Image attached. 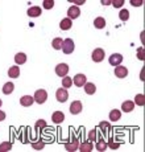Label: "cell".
<instances>
[{
	"mask_svg": "<svg viewBox=\"0 0 145 152\" xmlns=\"http://www.w3.org/2000/svg\"><path fill=\"white\" fill-rule=\"evenodd\" d=\"M74 49H75V45H74V41H72L71 39L63 40L62 48H61V50H62L63 53H65V54H71L72 52H74Z\"/></svg>",
	"mask_w": 145,
	"mask_h": 152,
	"instance_id": "1",
	"label": "cell"
},
{
	"mask_svg": "<svg viewBox=\"0 0 145 152\" xmlns=\"http://www.w3.org/2000/svg\"><path fill=\"white\" fill-rule=\"evenodd\" d=\"M33 98H34V102H37L38 104H42V103H45L46 99H48V93H46V90L40 89L34 93Z\"/></svg>",
	"mask_w": 145,
	"mask_h": 152,
	"instance_id": "2",
	"label": "cell"
},
{
	"mask_svg": "<svg viewBox=\"0 0 145 152\" xmlns=\"http://www.w3.org/2000/svg\"><path fill=\"white\" fill-rule=\"evenodd\" d=\"M79 147V140L77 138H72L70 142H65V150L67 152H74Z\"/></svg>",
	"mask_w": 145,
	"mask_h": 152,
	"instance_id": "3",
	"label": "cell"
},
{
	"mask_svg": "<svg viewBox=\"0 0 145 152\" xmlns=\"http://www.w3.org/2000/svg\"><path fill=\"white\" fill-rule=\"evenodd\" d=\"M69 73V65L67 64H58L56 66V74L58 77H66Z\"/></svg>",
	"mask_w": 145,
	"mask_h": 152,
	"instance_id": "4",
	"label": "cell"
},
{
	"mask_svg": "<svg viewBox=\"0 0 145 152\" xmlns=\"http://www.w3.org/2000/svg\"><path fill=\"white\" fill-rule=\"evenodd\" d=\"M56 98L58 102H61V103H63V102L67 101L69 98V93L66 89H63V87H61V89H58L56 91Z\"/></svg>",
	"mask_w": 145,
	"mask_h": 152,
	"instance_id": "5",
	"label": "cell"
},
{
	"mask_svg": "<svg viewBox=\"0 0 145 152\" xmlns=\"http://www.w3.org/2000/svg\"><path fill=\"white\" fill-rule=\"evenodd\" d=\"M87 82V77L85 74H82V73H79V74L74 75V80H72V83L75 85V86L78 87H82L85 86V83Z\"/></svg>",
	"mask_w": 145,
	"mask_h": 152,
	"instance_id": "6",
	"label": "cell"
},
{
	"mask_svg": "<svg viewBox=\"0 0 145 152\" xmlns=\"http://www.w3.org/2000/svg\"><path fill=\"white\" fill-rule=\"evenodd\" d=\"M79 15H80V10H79V7H77V5H71V7L67 10V19H70V20L78 19Z\"/></svg>",
	"mask_w": 145,
	"mask_h": 152,
	"instance_id": "7",
	"label": "cell"
},
{
	"mask_svg": "<svg viewBox=\"0 0 145 152\" xmlns=\"http://www.w3.org/2000/svg\"><path fill=\"white\" fill-rule=\"evenodd\" d=\"M91 58H92L94 62H102V61L104 60V50L103 49H100V48L95 49V50L92 52V54H91Z\"/></svg>",
	"mask_w": 145,
	"mask_h": 152,
	"instance_id": "8",
	"label": "cell"
},
{
	"mask_svg": "<svg viewBox=\"0 0 145 152\" xmlns=\"http://www.w3.org/2000/svg\"><path fill=\"white\" fill-rule=\"evenodd\" d=\"M108 62H109V65H112V66H119L123 62V56L119 53H114L112 56H109Z\"/></svg>",
	"mask_w": 145,
	"mask_h": 152,
	"instance_id": "9",
	"label": "cell"
},
{
	"mask_svg": "<svg viewBox=\"0 0 145 152\" xmlns=\"http://www.w3.org/2000/svg\"><path fill=\"white\" fill-rule=\"evenodd\" d=\"M115 75L117 78H125L127 75H128V69L125 68V66H115Z\"/></svg>",
	"mask_w": 145,
	"mask_h": 152,
	"instance_id": "10",
	"label": "cell"
},
{
	"mask_svg": "<svg viewBox=\"0 0 145 152\" xmlns=\"http://www.w3.org/2000/svg\"><path fill=\"white\" fill-rule=\"evenodd\" d=\"M80 111H82V102L74 101L70 104V113L72 114V115H77V114H79Z\"/></svg>",
	"mask_w": 145,
	"mask_h": 152,
	"instance_id": "11",
	"label": "cell"
},
{
	"mask_svg": "<svg viewBox=\"0 0 145 152\" xmlns=\"http://www.w3.org/2000/svg\"><path fill=\"white\" fill-rule=\"evenodd\" d=\"M20 103L24 107H30L34 103V98L32 95H24V97L20 98Z\"/></svg>",
	"mask_w": 145,
	"mask_h": 152,
	"instance_id": "12",
	"label": "cell"
},
{
	"mask_svg": "<svg viewBox=\"0 0 145 152\" xmlns=\"http://www.w3.org/2000/svg\"><path fill=\"white\" fill-rule=\"evenodd\" d=\"M63 119H65V114H63L62 111H56V113H53V115H51V121L56 124L62 123Z\"/></svg>",
	"mask_w": 145,
	"mask_h": 152,
	"instance_id": "13",
	"label": "cell"
},
{
	"mask_svg": "<svg viewBox=\"0 0 145 152\" xmlns=\"http://www.w3.org/2000/svg\"><path fill=\"white\" fill-rule=\"evenodd\" d=\"M78 148L82 152H91L94 150V144H92V142H83V143H80Z\"/></svg>",
	"mask_w": 145,
	"mask_h": 152,
	"instance_id": "14",
	"label": "cell"
},
{
	"mask_svg": "<svg viewBox=\"0 0 145 152\" xmlns=\"http://www.w3.org/2000/svg\"><path fill=\"white\" fill-rule=\"evenodd\" d=\"M72 27V21L70 19H63V20H61V23H59V28L62 29V31H69Z\"/></svg>",
	"mask_w": 145,
	"mask_h": 152,
	"instance_id": "15",
	"label": "cell"
},
{
	"mask_svg": "<svg viewBox=\"0 0 145 152\" xmlns=\"http://www.w3.org/2000/svg\"><path fill=\"white\" fill-rule=\"evenodd\" d=\"M27 13H28V16H30V17H38L40 15H41V8L37 7V5H34V7L29 8Z\"/></svg>",
	"mask_w": 145,
	"mask_h": 152,
	"instance_id": "16",
	"label": "cell"
},
{
	"mask_svg": "<svg viewBox=\"0 0 145 152\" xmlns=\"http://www.w3.org/2000/svg\"><path fill=\"white\" fill-rule=\"evenodd\" d=\"M133 109H135V103L132 101H125L121 104V110L124 113H130V111H133Z\"/></svg>",
	"mask_w": 145,
	"mask_h": 152,
	"instance_id": "17",
	"label": "cell"
},
{
	"mask_svg": "<svg viewBox=\"0 0 145 152\" xmlns=\"http://www.w3.org/2000/svg\"><path fill=\"white\" fill-rule=\"evenodd\" d=\"M14 62L17 64V65H24L25 62H27V54L25 53H17L14 56Z\"/></svg>",
	"mask_w": 145,
	"mask_h": 152,
	"instance_id": "18",
	"label": "cell"
},
{
	"mask_svg": "<svg viewBox=\"0 0 145 152\" xmlns=\"http://www.w3.org/2000/svg\"><path fill=\"white\" fill-rule=\"evenodd\" d=\"M8 75H9L11 78H19V75H20V68L17 65L11 66L9 70H8Z\"/></svg>",
	"mask_w": 145,
	"mask_h": 152,
	"instance_id": "19",
	"label": "cell"
},
{
	"mask_svg": "<svg viewBox=\"0 0 145 152\" xmlns=\"http://www.w3.org/2000/svg\"><path fill=\"white\" fill-rule=\"evenodd\" d=\"M95 91H96V87H95L94 83H91V82H86L85 83V93L86 94L92 95V94H95Z\"/></svg>",
	"mask_w": 145,
	"mask_h": 152,
	"instance_id": "20",
	"label": "cell"
},
{
	"mask_svg": "<svg viewBox=\"0 0 145 152\" xmlns=\"http://www.w3.org/2000/svg\"><path fill=\"white\" fill-rule=\"evenodd\" d=\"M94 25L96 29H103L106 27V19H104V17H96V19L94 20Z\"/></svg>",
	"mask_w": 145,
	"mask_h": 152,
	"instance_id": "21",
	"label": "cell"
},
{
	"mask_svg": "<svg viewBox=\"0 0 145 152\" xmlns=\"http://www.w3.org/2000/svg\"><path fill=\"white\" fill-rule=\"evenodd\" d=\"M95 148H96V151H99V152H104L107 148H108V145H107L106 140L100 139L99 142H96V144H95Z\"/></svg>",
	"mask_w": 145,
	"mask_h": 152,
	"instance_id": "22",
	"label": "cell"
},
{
	"mask_svg": "<svg viewBox=\"0 0 145 152\" xmlns=\"http://www.w3.org/2000/svg\"><path fill=\"white\" fill-rule=\"evenodd\" d=\"M119 119H121V113L119 110H112L109 113V121L111 122H117Z\"/></svg>",
	"mask_w": 145,
	"mask_h": 152,
	"instance_id": "23",
	"label": "cell"
},
{
	"mask_svg": "<svg viewBox=\"0 0 145 152\" xmlns=\"http://www.w3.org/2000/svg\"><path fill=\"white\" fill-rule=\"evenodd\" d=\"M13 90H14V85L12 82H7V83H4V86H3V93L7 95H9Z\"/></svg>",
	"mask_w": 145,
	"mask_h": 152,
	"instance_id": "24",
	"label": "cell"
},
{
	"mask_svg": "<svg viewBox=\"0 0 145 152\" xmlns=\"http://www.w3.org/2000/svg\"><path fill=\"white\" fill-rule=\"evenodd\" d=\"M62 42H63V40L61 39V37H57V39H54L53 41H51V45H53V48L56 49V50H61V48H62Z\"/></svg>",
	"mask_w": 145,
	"mask_h": 152,
	"instance_id": "25",
	"label": "cell"
},
{
	"mask_svg": "<svg viewBox=\"0 0 145 152\" xmlns=\"http://www.w3.org/2000/svg\"><path fill=\"white\" fill-rule=\"evenodd\" d=\"M12 150V143L11 142H3L0 144V152H8Z\"/></svg>",
	"mask_w": 145,
	"mask_h": 152,
	"instance_id": "26",
	"label": "cell"
},
{
	"mask_svg": "<svg viewBox=\"0 0 145 152\" xmlns=\"http://www.w3.org/2000/svg\"><path fill=\"white\" fill-rule=\"evenodd\" d=\"M71 85H72V78L71 77H63L62 78V86H63V89H67V87H71Z\"/></svg>",
	"mask_w": 145,
	"mask_h": 152,
	"instance_id": "27",
	"label": "cell"
},
{
	"mask_svg": "<svg viewBox=\"0 0 145 152\" xmlns=\"http://www.w3.org/2000/svg\"><path fill=\"white\" fill-rule=\"evenodd\" d=\"M133 103H136L137 106H144L145 104V97L143 94H137L135 97V102H133Z\"/></svg>",
	"mask_w": 145,
	"mask_h": 152,
	"instance_id": "28",
	"label": "cell"
},
{
	"mask_svg": "<svg viewBox=\"0 0 145 152\" xmlns=\"http://www.w3.org/2000/svg\"><path fill=\"white\" fill-rule=\"evenodd\" d=\"M119 19H120L121 21H127V20L129 19V11L128 10H121L120 13H119Z\"/></svg>",
	"mask_w": 145,
	"mask_h": 152,
	"instance_id": "29",
	"label": "cell"
},
{
	"mask_svg": "<svg viewBox=\"0 0 145 152\" xmlns=\"http://www.w3.org/2000/svg\"><path fill=\"white\" fill-rule=\"evenodd\" d=\"M44 147H45V142H42V140H38V142L32 143V148H34V150H37V151L42 150Z\"/></svg>",
	"mask_w": 145,
	"mask_h": 152,
	"instance_id": "30",
	"label": "cell"
},
{
	"mask_svg": "<svg viewBox=\"0 0 145 152\" xmlns=\"http://www.w3.org/2000/svg\"><path fill=\"white\" fill-rule=\"evenodd\" d=\"M42 7L45 8V10H51V8L54 7V0H44Z\"/></svg>",
	"mask_w": 145,
	"mask_h": 152,
	"instance_id": "31",
	"label": "cell"
},
{
	"mask_svg": "<svg viewBox=\"0 0 145 152\" xmlns=\"http://www.w3.org/2000/svg\"><path fill=\"white\" fill-rule=\"evenodd\" d=\"M96 136H98L96 130L94 128V130H91V131L88 132V142H92V143H94V142H95V139H96Z\"/></svg>",
	"mask_w": 145,
	"mask_h": 152,
	"instance_id": "32",
	"label": "cell"
},
{
	"mask_svg": "<svg viewBox=\"0 0 145 152\" xmlns=\"http://www.w3.org/2000/svg\"><path fill=\"white\" fill-rule=\"evenodd\" d=\"M34 127H36V128H44V127H46V122L44 121V119H38V121L36 122V124H34Z\"/></svg>",
	"mask_w": 145,
	"mask_h": 152,
	"instance_id": "33",
	"label": "cell"
},
{
	"mask_svg": "<svg viewBox=\"0 0 145 152\" xmlns=\"http://www.w3.org/2000/svg\"><path fill=\"white\" fill-rule=\"evenodd\" d=\"M107 145H108L109 148H112V150H116V148H119V143H114V139H109L108 143H107Z\"/></svg>",
	"mask_w": 145,
	"mask_h": 152,
	"instance_id": "34",
	"label": "cell"
},
{
	"mask_svg": "<svg viewBox=\"0 0 145 152\" xmlns=\"http://www.w3.org/2000/svg\"><path fill=\"white\" fill-rule=\"evenodd\" d=\"M111 4L114 5L115 8H120L121 5L124 4V0H114V1H111Z\"/></svg>",
	"mask_w": 145,
	"mask_h": 152,
	"instance_id": "35",
	"label": "cell"
},
{
	"mask_svg": "<svg viewBox=\"0 0 145 152\" xmlns=\"http://www.w3.org/2000/svg\"><path fill=\"white\" fill-rule=\"evenodd\" d=\"M100 127L103 128V132H106V131H108V130H111V127H109V124L108 123H106V122H100Z\"/></svg>",
	"mask_w": 145,
	"mask_h": 152,
	"instance_id": "36",
	"label": "cell"
},
{
	"mask_svg": "<svg viewBox=\"0 0 145 152\" xmlns=\"http://www.w3.org/2000/svg\"><path fill=\"white\" fill-rule=\"evenodd\" d=\"M130 4L133 7H140V5H143V0H130Z\"/></svg>",
	"mask_w": 145,
	"mask_h": 152,
	"instance_id": "37",
	"label": "cell"
},
{
	"mask_svg": "<svg viewBox=\"0 0 145 152\" xmlns=\"http://www.w3.org/2000/svg\"><path fill=\"white\" fill-rule=\"evenodd\" d=\"M71 3H74V4L78 7V5H82V4H85V3H86V0H75V1H71Z\"/></svg>",
	"mask_w": 145,
	"mask_h": 152,
	"instance_id": "38",
	"label": "cell"
},
{
	"mask_svg": "<svg viewBox=\"0 0 145 152\" xmlns=\"http://www.w3.org/2000/svg\"><path fill=\"white\" fill-rule=\"evenodd\" d=\"M5 116H7V115H5V113H4V111H1V110H0V122H3V121H4V119H5Z\"/></svg>",
	"mask_w": 145,
	"mask_h": 152,
	"instance_id": "39",
	"label": "cell"
},
{
	"mask_svg": "<svg viewBox=\"0 0 145 152\" xmlns=\"http://www.w3.org/2000/svg\"><path fill=\"white\" fill-rule=\"evenodd\" d=\"M138 58H140V60H144V56H143V48L138 49Z\"/></svg>",
	"mask_w": 145,
	"mask_h": 152,
	"instance_id": "40",
	"label": "cell"
},
{
	"mask_svg": "<svg viewBox=\"0 0 145 152\" xmlns=\"http://www.w3.org/2000/svg\"><path fill=\"white\" fill-rule=\"evenodd\" d=\"M102 4H103V5H108V4H111V1H109V0H102Z\"/></svg>",
	"mask_w": 145,
	"mask_h": 152,
	"instance_id": "41",
	"label": "cell"
},
{
	"mask_svg": "<svg viewBox=\"0 0 145 152\" xmlns=\"http://www.w3.org/2000/svg\"><path fill=\"white\" fill-rule=\"evenodd\" d=\"M3 106V101H1V99H0V107H1Z\"/></svg>",
	"mask_w": 145,
	"mask_h": 152,
	"instance_id": "42",
	"label": "cell"
}]
</instances>
